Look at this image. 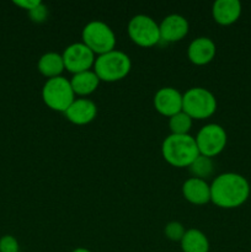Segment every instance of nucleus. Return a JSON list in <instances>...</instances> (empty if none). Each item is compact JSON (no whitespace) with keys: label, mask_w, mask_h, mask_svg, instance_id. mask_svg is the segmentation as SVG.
<instances>
[{"label":"nucleus","mask_w":251,"mask_h":252,"mask_svg":"<svg viewBox=\"0 0 251 252\" xmlns=\"http://www.w3.org/2000/svg\"><path fill=\"white\" fill-rule=\"evenodd\" d=\"M250 184L243 175L224 172L211 184V202L223 209L241 207L250 197Z\"/></svg>","instance_id":"f257e3e1"},{"label":"nucleus","mask_w":251,"mask_h":252,"mask_svg":"<svg viewBox=\"0 0 251 252\" xmlns=\"http://www.w3.org/2000/svg\"><path fill=\"white\" fill-rule=\"evenodd\" d=\"M161 155L174 167H188L199 155L196 139L189 134H170L161 144Z\"/></svg>","instance_id":"f03ea898"},{"label":"nucleus","mask_w":251,"mask_h":252,"mask_svg":"<svg viewBox=\"0 0 251 252\" xmlns=\"http://www.w3.org/2000/svg\"><path fill=\"white\" fill-rule=\"evenodd\" d=\"M93 69L100 81L115 83L122 80L129 74L132 69V61L125 52L113 49L96 57Z\"/></svg>","instance_id":"7ed1b4c3"},{"label":"nucleus","mask_w":251,"mask_h":252,"mask_svg":"<svg viewBox=\"0 0 251 252\" xmlns=\"http://www.w3.org/2000/svg\"><path fill=\"white\" fill-rule=\"evenodd\" d=\"M182 111L192 120H207L217 111V98L208 89L191 88L182 94Z\"/></svg>","instance_id":"20e7f679"},{"label":"nucleus","mask_w":251,"mask_h":252,"mask_svg":"<svg viewBox=\"0 0 251 252\" xmlns=\"http://www.w3.org/2000/svg\"><path fill=\"white\" fill-rule=\"evenodd\" d=\"M81 39L95 56H101L111 52L116 47V34L106 22L93 20L84 26Z\"/></svg>","instance_id":"39448f33"},{"label":"nucleus","mask_w":251,"mask_h":252,"mask_svg":"<svg viewBox=\"0 0 251 252\" xmlns=\"http://www.w3.org/2000/svg\"><path fill=\"white\" fill-rule=\"evenodd\" d=\"M42 100L52 111L64 113L75 100L70 80L64 76L48 79L42 88Z\"/></svg>","instance_id":"423d86ee"},{"label":"nucleus","mask_w":251,"mask_h":252,"mask_svg":"<svg viewBox=\"0 0 251 252\" xmlns=\"http://www.w3.org/2000/svg\"><path fill=\"white\" fill-rule=\"evenodd\" d=\"M130 41L143 48L154 47L161 41L159 24L148 15H135L129 20L127 26Z\"/></svg>","instance_id":"0eeeda50"},{"label":"nucleus","mask_w":251,"mask_h":252,"mask_svg":"<svg viewBox=\"0 0 251 252\" xmlns=\"http://www.w3.org/2000/svg\"><path fill=\"white\" fill-rule=\"evenodd\" d=\"M196 139L197 148L201 155L214 158L220 154L226 147L228 135L225 129L218 123H208L198 130Z\"/></svg>","instance_id":"6e6552de"},{"label":"nucleus","mask_w":251,"mask_h":252,"mask_svg":"<svg viewBox=\"0 0 251 252\" xmlns=\"http://www.w3.org/2000/svg\"><path fill=\"white\" fill-rule=\"evenodd\" d=\"M62 57H63L65 69L73 75L91 70L96 59V56L93 53V51L86 47L83 42L69 44L62 53Z\"/></svg>","instance_id":"1a4fd4ad"},{"label":"nucleus","mask_w":251,"mask_h":252,"mask_svg":"<svg viewBox=\"0 0 251 252\" xmlns=\"http://www.w3.org/2000/svg\"><path fill=\"white\" fill-rule=\"evenodd\" d=\"M153 102L160 115L170 118L182 111V94L177 89L165 86L155 93Z\"/></svg>","instance_id":"9d476101"},{"label":"nucleus","mask_w":251,"mask_h":252,"mask_svg":"<svg viewBox=\"0 0 251 252\" xmlns=\"http://www.w3.org/2000/svg\"><path fill=\"white\" fill-rule=\"evenodd\" d=\"M160 38L167 43L184 39L189 31V24L186 17L179 14L167 15L159 24Z\"/></svg>","instance_id":"9b49d317"},{"label":"nucleus","mask_w":251,"mask_h":252,"mask_svg":"<svg viewBox=\"0 0 251 252\" xmlns=\"http://www.w3.org/2000/svg\"><path fill=\"white\" fill-rule=\"evenodd\" d=\"M66 120L76 126H85L93 122L97 116V106L89 98H75L64 112Z\"/></svg>","instance_id":"f8f14e48"},{"label":"nucleus","mask_w":251,"mask_h":252,"mask_svg":"<svg viewBox=\"0 0 251 252\" xmlns=\"http://www.w3.org/2000/svg\"><path fill=\"white\" fill-rule=\"evenodd\" d=\"M216 43L208 37H197L187 48V57L194 65H206L211 63L216 57Z\"/></svg>","instance_id":"ddd939ff"},{"label":"nucleus","mask_w":251,"mask_h":252,"mask_svg":"<svg viewBox=\"0 0 251 252\" xmlns=\"http://www.w3.org/2000/svg\"><path fill=\"white\" fill-rule=\"evenodd\" d=\"M182 196L194 206H203L211 202V185L196 177H189L182 185Z\"/></svg>","instance_id":"4468645a"},{"label":"nucleus","mask_w":251,"mask_h":252,"mask_svg":"<svg viewBox=\"0 0 251 252\" xmlns=\"http://www.w3.org/2000/svg\"><path fill=\"white\" fill-rule=\"evenodd\" d=\"M212 15L214 21L221 26L235 24L241 15V2L239 0H217L212 6Z\"/></svg>","instance_id":"2eb2a0df"},{"label":"nucleus","mask_w":251,"mask_h":252,"mask_svg":"<svg viewBox=\"0 0 251 252\" xmlns=\"http://www.w3.org/2000/svg\"><path fill=\"white\" fill-rule=\"evenodd\" d=\"M37 69L44 78H47V80L62 76V73L65 70L63 57L57 52H47L38 59Z\"/></svg>","instance_id":"dca6fc26"},{"label":"nucleus","mask_w":251,"mask_h":252,"mask_svg":"<svg viewBox=\"0 0 251 252\" xmlns=\"http://www.w3.org/2000/svg\"><path fill=\"white\" fill-rule=\"evenodd\" d=\"M71 89L75 96H89L97 90L100 79L94 70H86L83 73L74 74L70 80Z\"/></svg>","instance_id":"f3484780"},{"label":"nucleus","mask_w":251,"mask_h":252,"mask_svg":"<svg viewBox=\"0 0 251 252\" xmlns=\"http://www.w3.org/2000/svg\"><path fill=\"white\" fill-rule=\"evenodd\" d=\"M182 252H209V240L203 231L188 229L180 241Z\"/></svg>","instance_id":"a211bd4d"},{"label":"nucleus","mask_w":251,"mask_h":252,"mask_svg":"<svg viewBox=\"0 0 251 252\" xmlns=\"http://www.w3.org/2000/svg\"><path fill=\"white\" fill-rule=\"evenodd\" d=\"M189 174L192 177L201 179L206 181V179L211 177L214 172V162L211 158L199 154L193 162L188 166Z\"/></svg>","instance_id":"6ab92c4d"},{"label":"nucleus","mask_w":251,"mask_h":252,"mask_svg":"<svg viewBox=\"0 0 251 252\" xmlns=\"http://www.w3.org/2000/svg\"><path fill=\"white\" fill-rule=\"evenodd\" d=\"M193 120L184 111L169 118V128L171 134H189Z\"/></svg>","instance_id":"aec40b11"},{"label":"nucleus","mask_w":251,"mask_h":252,"mask_svg":"<svg viewBox=\"0 0 251 252\" xmlns=\"http://www.w3.org/2000/svg\"><path fill=\"white\" fill-rule=\"evenodd\" d=\"M164 233L169 240L179 241L180 243L182 238H184L185 233H186V229H185L184 224L180 223V221H170L165 226Z\"/></svg>","instance_id":"412c9836"},{"label":"nucleus","mask_w":251,"mask_h":252,"mask_svg":"<svg viewBox=\"0 0 251 252\" xmlns=\"http://www.w3.org/2000/svg\"><path fill=\"white\" fill-rule=\"evenodd\" d=\"M29 17L31 19L32 22L34 24H43L47 19H48V7L43 4V2H39L37 6H34L33 9H31L30 11H27Z\"/></svg>","instance_id":"4be33fe9"},{"label":"nucleus","mask_w":251,"mask_h":252,"mask_svg":"<svg viewBox=\"0 0 251 252\" xmlns=\"http://www.w3.org/2000/svg\"><path fill=\"white\" fill-rule=\"evenodd\" d=\"M0 252H20L19 241L12 235H4L0 239Z\"/></svg>","instance_id":"5701e85b"},{"label":"nucleus","mask_w":251,"mask_h":252,"mask_svg":"<svg viewBox=\"0 0 251 252\" xmlns=\"http://www.w3.org/2000/svg\"><path fill=\"white\" fill-rule=\"evenodd\" d=\"M39 2H41L39 0H15L14 4L16 5V6L21 7V9L26 10V11H30V10L33 9L34 6H37Z\"/></svg>","instance_id":"b1692460"},{"label":"nucleus","mask_w":251,"mask_h":252,"mask_svg":"<svg viewBox=\"0 0 251 252\" xmlns=\"http://www.w3.org/2000/svg\"><path fill=\"white\" fill-rule=\"evenodd\" d=\"M71 252H91V251L88 250V249H85V248H78V249H75V250H73Z\"/></svg>","instance_id":"393cba45"}]
</instances>
